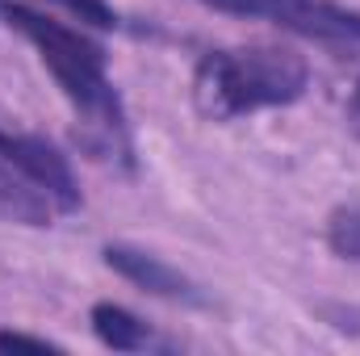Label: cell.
I'll return each instance as SVG.
<instances>
[{"label": "cell", "mask_w": 360, "mask_h": 356, "mask_svg": "<svg viewBox=\"0 0 360 356\" xmlns=\"http://www.w3.org/2000/svg\"><path fill=\"white\" fill-rule=\"evenodd\" d=\"M0 21L8 30H17L38 51V59L46 63V72L63 89L68 105L76 109V122H80L76 139L84 143V151L96 155L101 164L134 168L126 105H122L117 89L109 84L105 51L92 42L89 34L55 21L51 13L34 8L25 0H0Z\"/></svg>", "instance_id": "6da1fadb"}, {"label": "cell", "mask_w": 360, "mask_h": 356, "mask_svg": "<svg viewBox=\"0 0 360 356\" xmlns=\"http://www.w3.org/2000/svg\"><path fill=\"white\" fill-rule=\"evenodd\" d=\"M310 89V63L289 46H218L193 68V101L210 122L285 109Z\"/></svg>", "instance_id": "7a4b0ae2"}, {"label": "cell", "mask_w": 360, "mask_h": 356, "mask_svg": "<svg viewBox=\"0 0 360 356\" xmlns=\"http://www.w3.org/2000/svg\"><path fill=\"white\" fill-rule=\"evenodd\" d=\"M214 13L269 21L285 34L331 42V46H360V13L335 0H197Z\"/></svg>", "instance_id": "3957f363"}, {"label": "cell", "mask_w": 360, "mask_h": 356, "mask_svg": "<svg viewBox=\"0 0 360 356\" xmlns=\"http://www.w3.org/2000/svg\"><path fill=\"white\" fill-rule=\"evenodd\" d=\"M0 155L34 180V184L59 205V214L80 210V184H76V172H72L68 155H63L51 139L25 134V130H4V126H0Z\"/></svg>", "instance_id": "277c9868"}, {"label": "cell", "mask_w": 360, "mask_h": 356, "mask_svg": "<svg viewBox=\"0 0 360 356\" xmlns=\"http://www.w3.org/2000/svg\"><path fill=\"white\" fill-rule=\"evenodd\" d=\"M101 256H105V265L113 268L122 281L139 285V289L151 293V298H168V302H184V306H205L201 289H197L180 268H172L168 260H160V256H151V252H143V248L109 243Z\"/></svg>", "instance_id": "5b68a950"}, {"label": "cell", "mask_w": 360, "mask_h": 356, "mask_svg": "<svg viewBox=\"0 0 360 356\" xmlns=\"http://www.w3.org/2000/svg\"><path fill=\"white\" fill-rule=\"evenodd\" d=\"M0 214L13 218V222H25V227H51V218L59 214V205L21 168H13L0 155Z\"/></svg>", "instance_id": "8992f818"}, {"label": "cell", "mask_w": 360, "mask_h": 356, "mask_svg": "<svg viewBox=\"0 0 360 356\" xmlns=\"http://www.w3.org/2000/svg\"><path fill=\"white\" fill-rule=\"evenodd\" d=\"M89 323H92V336L105 348H113V352H143V348H151V327L134 310H126L117 302H96L89 310Z\"/></svg>", "instance_id": "52a82bcc"}, {"label": "cell", "mask_w": 360, "mask_h": 356, "mask_svg": "<svg viewBox=\"0 0 360 356\" xmlns=\"http://www.w3.org/2000/svg\"><path fill=\"white\" fill-rule=\"evenodd\" d=\"M327 248L344 260H360V201L356 205H340L327 218Z\"/></svg>", "instance_id": "ba28073f"}, {"label": "cell", "mask_w": 360, "mask_h": 356, "mask_svg": "<svg viewBox=\"0 0 360 356\" xmlns=\"http://www.w3.org/2000/svg\"><path fill=\"white\" fill-rule=\"evenodd\" d=\"M46 4H55V8H63V13H72L76 21L96 25V30H113V25H117V13H113V4H109V0H46Z\"/></svg>", "instance_id": "9c48e42d"}, {"label": "cell", "mask_w": 360, "mask_h": 356, "mask_svg": "<svg viewBox=\"0 0 360 356\" xmlns=\"http://www.w3.org/2000/svg\"><path fill=\"white\" fill-rule=\"evenodd\" d=\"M0 352H59V344L46 340V336H30V331L0 327Z\"/></svg>", "instance_id": "30bf717a"}, {"label": "cell", "mask_w": 360, "mask_h": 356, "mask_svg": "<svg viewBox=\"0 0 360 356\" xmlns=\"http://www.w3.org/2000/svg\"><path fill=\"white\" fill-rule=\"evenodd\" d=\"M348 126H352V134H360V80L352 89V96H348Z\"/></svg>", "instance_id": "8fae6325"}]
</instances>
